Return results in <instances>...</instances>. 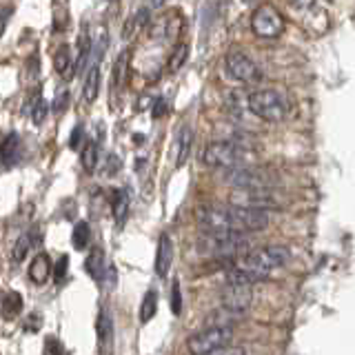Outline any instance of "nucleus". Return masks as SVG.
Instances as JSON below:
<instances>
[{
	"mask_svg": "<svg viewBox=\"0 0 355 355\" xmlns=\"http://www.w3.org/2000/svg\"><path fill=\"white\" fill-rule=\"evenodd\" d=\"M187 58H189V44L187 42H178L173 47V51H171V55H169V71L175 73L187 62Z\"/></svg>",
	"mask_w": 355,
	"mask_h": 355,
	"instance_id": "cd10ccee",
	"label": "nucleus"
},
{
	"mask_svg": "<svg viewBox=\"0 0 355 355\" xmlns=\"http://www.w3.org/2000/svg\"><path fill=\"white\" fill-rule=\"evenodd\" d=\"M92 51H94V42L89 38V33L83 31L80 38H78V53H76V76L85 71V67L92 60Z\"/></svg>",
	"mask_w": 355,
	"mask_h": 355,
	"instance_id": "5701e85b",
	"label": "nucleus"
},
{
	"mask_svg": "<svg viewBox=\"0 0 355 355\" xmlns=\"http://www.w3.org/2000/svg\"><path fill=\"white\" fill-rule=\"evenodd\" d=\"M164 111H166V100L158 98V100H155V107H153V118H160Z\"/></svg>",
	"mask_w": 355,
	"mask_h": 355,
	"instance_id": "58836bf2",
	"label": "nucleus"
},
{
	"mask_svg": "<svg viewBox=\"0 0 355 355\" xmlns=\"http://www.w3.org/2000/svg\"><path fill=\"white\" fill-rule=\"evenodd\" d=\"M286 3L291 5L293 9L302 11V9H309V7H313V3H315V0H286Z\"/></svg>",
	"mask_w": 355,
	"mask_h": 355,
	"instance_id": "4c0bfd02",
	"label": "nucleus"
},
{
	"mask_svg": "<svg viewBox=\"0 0 355 355\" xmlns=\"http://www.w3.org/2000/svg\"><path fill=\"white\" fill-rule=\"evenodd\" d=\"M198 251L211 255L216 260H236L247 251H251V240L247 238V233L238 231H202V236L198 240Z\"/></svg>",
	"mask_w": 355,
	"mask_h": 355,
	"instance_id": "f03ea898",
	"label": "nucleus"
},
{
	"mask_svg": "<svg viewBox=\"0 0 355 355\" xmlns=\"http://www.w3.org/2000/svg\"><path fill=\"white\" fill-rule=\"evenodd\" d=\"M288 258H291V251L286 247H280V244L251 249L231 262V269L227 273V282L255 284V282L264 280L266 275H271L275 269L284 266L288 262Z\"/></svg>",
	"mask_w": 355,
	"mask_h": 355,
	"instance_id": "f257e3e1",
	"label": "nucleus"
},
{
	"mask_svg": "<svg viewBox=\"0 0 355 355\" xmlns=\"http://www.w3.org/2000/svg\"><path fill=\"white\" fill-rule=\"evenodd\" d=\"M40 324H42V315H40V313H31V315L25 320V324H22V329H25L27 333H36V331H40Z\"/></svg>",
	"mask_w": 355,
	"mask_h": 355,
	"instance_id": "f704fd0d",
	"label": "nucleus"
},
{
	"mask_svg": "<svg viewBox=\"0 0 355 355\" xmlns=\"http://www.w3.org/2000/svg\"><path fill=\"white\" fill-rule=\"evenodd\" d=\"M231 340H233L231 327H207L205 331H200L187 340V349L191 355H209L229 347Z\"/></svg>",
	"mask_w": 355,
	"mask_h": 355,
	"instance_id": "423d86ee",
	"label": "nucleus"
},
{
	"mask_svg": "<svg viewBox=\"0 0 355 355\" xmlns=\"http://www.w3.org/2000/svg\"><path fill=\"white\" fill-rule=\"evenodd\" d=\"M171 311L175 315H180V311H182V295H180V284H178V280H173V286H171Z\"/></svg>",
	"mask_w": 355,
	"mask_h": 355,
	"instance_id": "473e14b6",
	"label": "nucleus"
},
{
	"mask_svg": "<svg viewBox=\"0 0 355 355\" xmlns=\"http://www.w3.org/2000/svg\"><path fill=\"white\" fill-rule=\"evenodd\" d=\"M225 182L231 184L233 189H269L275 178L264 171V169H255V166H229L225 171Z\"/></svg>",
	"mask_w": 355,
	"mask_h": 355,
	"instance_id": "0eeeda50",
	"label": "nucleus"
},
{
	"mask_svg": "<svg viewBox=\"0 0 355 355\" xmlns=\"http://www.w3.org/2000/svg\"><path fill=\"white\" fill-rule=\"evenodd\" d=\"M96 331H98V344H100V349L105 351V347H109L111 340H114V322H111V315L107 313L105 309L98 313Z\"/></svg>",
	"mask_w": 355,
	"mask_h": 355,
	"instance_id": "4be33fe9",
	"label": "nucleus"
},
{
	"mask_svg": "<svg viewBox=\"0 0 355 355\" xmlns=\"http://www.w3.org/2000/svg\"><path fill=\"white\" fill-rule=\"evenodd\" d=\"M89 240H92V229H89L87 222H76V227L71 231V242L76 251H85L89 247Z\"/></svg>",
	"mask_w": 355,
	"mask_h": 355,
	"instance_id": "a878e982",
	"label": "nucleus"
},
{
	"mask_svg": "<svg viewBox=\"0 0 355 355\" xmlns=\"http://www.w3.org/2000/svg\"><path fill=\"white\" fill-rule=\"evenodd\" d=\"M100 92V62L92 60L89 62V71L83 85V100L85 103H94Z\"/></svg>",
	"mask_w": 355,
	"mask_h": 355,
	"instance_id": "a211bd4d",
	"label": "nucleus"
},
{
	"mask_svg": "<svg viewBox=\"0 0 355 355\" xmlns=\"http://www.w3.org/2000/svg\"><path fill=\"white\" fill-rule=\"evenodd\" d=\"M158 311V293L155 291H147V295L142 297V304H140V322L147 324V322L155 315Z\"/></svg>",
	"mask_w": 355,
	"mask_h": 355,
	"instance_id": "bb28decb",
	"label": "nucleus"
},
{
	"mask_svg": "<svg viewBox=\"0 0 355 355\" xmlns=\"http://www.w3.org/2000/svg\"><path fill=\"white\" fill-rule=\"evenodd\" d=\"M22 155V140L18 133H9L0 140V164L14 166Z\"/></svg>",
	"mask_w": 355,
	"mask_h": 355,
	"instance_id": "ddd939ff",
	"label": "nucleus"
},
{
	"mask_svg": "<svg viewBox=\"0 0 355 355\" xmlns=\"http://www.w3.org/2000/svg\"><path fill=\"white\" fill-rule=\"evenodd\" d=\"M164 5V0H151V7H160Z\"/></svg>",
	"mask_w": 355,
	"mask_h": 355,
	"instance_id": "a19ab883",
	"label": "nucleus"
},
{
	"mask_svg": "<svg viewBox=\"0 0 355 355\" xmlns=\"http://www.w3.org/2000/svg\"><path fill=\"white\" fill-rule=\"evenodd\" d=\"M178 29H180V16H178V11H171V14H166L162 18H158L151 25V38H173Z\"/></svg>",
	"mask_w": 355,
	"mask_h": 355,
	"instance_id": "2eb2a0df",
	"label": "nucleus"
},
{
	"mask_svg": "<svg viewBox=\"0 0 355 355\" xmlns=\"http://www.w3.org/2000/svg\"><path fill=\"white\" fill-rule=\"evenodd\" d=\"M251 31L258 38H277L284 31V18L273 5H260L251 16Z\"/></svg>",
	"mask_w": 355,
	"mask_h": 355,
	"instance_id": "1a4fd4ad",
	"label": "nucleus"
},
{
	"mask_svg": "<svg viewBox=\"0 0 355 355\" xmlns=\"http://www.w3.org/2000/svg\"><path fill=\"white\" fill-rule=\"evenodd\" d=\"M47 111H49V107H47V100H44L40 94H38V98H36V103H33V109H31V122L36 127H40L44 120H47Z\"/></svg>",
	"mask_w": 355,
	"mask_h": 355,
	"instance_id": "c756f323",
	"label": "nucleus"
},
{
	"mask_svg": "<svg viewBox=\"0 0 355 355\" xmlns=\"http://www.w3.org/2000/svg\"><path fill=\"white\" fill-rule=\"evenodd\" d=\"M247 109L264 122H282L291 111V103L275 89H255L247 96Z\"/></svg>",
	"mask_w": 355,
	"mask_h": 355,
	"instance_id": "7ed1b4c3",
	"label": "nucleus"
},
{
	"mask_svg": "<svg viewBox=\"0 0 355 355\" xmlns=\"http://www.w3.org/2000/svg\"><path fill=\"white\" fill-rule=\"evenodd\" d=\"M53 69L58 71L64 80H71V78L76 76V60L71 58L69 44H60L58 51L53 53Z\"/></svg>",
	"mask_w": 355,
	"mask_h": 355,
	"instance_id": "dca6fc26",
	"label": "nucleus"
},
{
	"mask_svg": "<svg viewBox=\"0 0 355 355\" xmlns=\"http://www.w3.org/2000/svg\"><path fill=\"white\" fill-rule=\"evenodd\" d=\"M171 262H173V244H171V238L166 236V233H162L158 240V251H155V273L164 277L171 269Z\"/></svg>",
	"mask_w": 355,
	"mask_h": 355,
	"instance_id": "4468645a",
	"label": "nucleus"
},
{
	"mask_svg": "<svg viewBox=\"0 0 355 355\" xmlns=\"http://www.w3.org/2000/svg\"><path fill=\"white\" fill-rule=\"evenodd\" d=\"M191 147H193V131L189 127H180L175 133V140H173L175 166H182L189 160V155H191Z\"/></svg>",
	"mask_w": 355,
	"mask_h": 355,
	"instance_id": "f8f14e48",
	"label": "nucleus"
},
{
	"mask_svg": "<svg viewBox=\"0 0 355 355\" xmlns=\"http://www.w3.org/2000/svg\"><path fill=\"white\" fill-rule=\"evenodd\" d=\"M67 266H69V258H67V255H60L58 262H55V266H53V280H55V282H62V280H64Z\"/></svg>",
	"mask_w": 355,
	"mask_h": 355,
	"instance_id": "72a5a7b5",
	"label": "nucleus"
},
{
	"mask_svg": "<svg viewBox=\"0 0 355 355\" xmlns=\"http://www.w3.org/2000/svg\"><path fill=\"white\" fill-rule=\"evenodd\" d=\"M251 158V151L236 140H214L202 151V162L214 169H229V166L244 164Z\"/></svg>",
	"mask_w": 355,
	"mask_h": 355,
	"instance_id": "20e7f679",
	"label": "nucleus"
},
{
	"mask_svg": "<svg viewBox=\"0 0 355 355\" xmlns=\"http://www.w3.org/2000/svg\"><path fill=\"white\" fill-rule=\"evenodd\" d=\"M149 20H151V11H149L147 7L138 9L136 14H133V16L125 22V27H122V38H125V40H131L138 31H142L144 27L149 25Z\"/></svg>",
	"mask_w": 355,
	"mask_h": 355,
	"instance_id": "6ab92c4d",
	"label": "nucleus"
},
{
	"mask_svg": "<svg viewBox=\"0 0 355 355\" xmlns=\"http://www.w3.org/2000/svg\"><path fill=\"white\" fill-rule=\"evenodd\" d=\"M83 133H85V127H83V125H76V127H73L71 138H69V147H71V149H78V147H80V142H83Z\"/></svg>",
	"mask_w": 355,
	"mask_h": 355,
	"instance_id": "c9c22d12",
	"label": "nucleus"
},
{
	"mask_svg": "<svg viewBox=\"0 0 355 355\" xmlns=\"http://www.w3.org/2000/svg\"><path fill=\"white\" fill-rule=\"evenodd\" d=\"M85 269L87 273L94 277L96 282H103L105 280V273H107V262H105V253L103 249H94L92 253H89V258L85 262Z\"/></svg>",
	"mask_w": 355,
	"mask_h": 355,
	"instance_id": "aec40b11",
	"label": "nucleus"
},
{
	"mask_svg": "<svg viewBox=\"0 0 355 355\" xmlns=\"http://www.w3.org/2000/svg\"><path fill=\"white\" fill-rule=\"evenodd\" d=\"M42 355H67V349L62 347V342L55 336H47V338H44Z\"/></svg>",
	"mask_w": 355,
	"mask_h": 355,
	"instance_id": "2f4dec72",
	"label": "nucleus"
},
{
	"mask_svg": "<svg viewBox=\"0 0 355 355\" xmlns=\"http://www.w3.org/2000/svg\"><path fill=\"white\" fill-rule=\"evenodd\" d=\"M231 205L238 207H251V209H271L277 207V200L269 189H236L231 193Z\"/></svg>",
	"mask_w": 355,
	"mask_h": 355,
	"instance_id": "9b49d317",
	"label": "nucleus"
},
{
	"mask_svg": "<svg viewBox=\"0 0 355 355\" xmlns=\"http://www.w3.org/2000/svg\"><path fill=\"white\" fill-rule=\"evenodd\" d=\"M196 220L202 231L218 233V231H238L236 229V214H233V205H200L196 209ZM240 233V231H238Z\"/></svg>",
	"mask_w": 355,
	"mask_h": 355,
	"instance_id": "39448f33",
	"label": "nucleus"
},
{
	"mask_svg": "<svg viewBox=\"0 0 355 355\" xmlns=\"http://www.w3.org/2000/svg\"><path fill=\"white\" fill-rule=\"evenodd\" d=\"M127 67H129V53L122 51L118 58H116L114 73H111V83H114L116 92H120V89L125 87V83H127Z\"/></svg>",
	"mask_w": 355,
	"mask_h": 355,
	"instance_id": "393cba45",
	"label": "nucleus"
},
{
	"mask_svg": "<svg viewBox=\"0 0 355 355\" xmlns=\"http://www.w3.org/2000/svg\"><path fill=\"white\" fill-rule=\"evenodd\" d=\"M111 211H114L116 225L118 227L125 225V220L129 216V193L125 189H116L114 196H111Z\"/></svg>",
	"mask_w": 355,
	"mask_h": 355,
	"instance_id": "412c9836",
	"label": "nucleus"
},
{
	"mask_svg": "<svg viewBox=\"0 0 355 355\" xmlns=\"http://www.w3.org/2000/svg\"><path fill=\"white\" fill-rule=\"evenodd\" d=\"M22 311V295L18 291H9L3 297V304H0V313L5 320H16L18 313Z\"/></svg>",
	"mask_w": 355,
	"mask_h": 355,
	"instance_id": "b1692460",
	"label": "nucleus"
},
{
	"mask_svg": "<svg viewBox=\"0 0 355 355\" xmlns=\"http://www.w3.org/2000/svg\"><path fill=\"white\" fill-rule=\"evenodd\" d=\"M67 103H69V94H67V92H60L58 96H55V100H53V111H55V114L64 111Z\"/></svg>",
	"mask_w": 355,
	"mask_h": 355,
	"instance_id": "e433bc0d",
	"label": "nucleus"
},
{
	"mask_svg": "<svg viewBox=\"0 0 355 355\" xmlns=\"http://www.w3.org/2000/svg\"><path fill=\"white\" fill-rule=\"evenodd\" d=\"M98 153H100L98 142H94V140L87 142V147L83 149V155H80V162L85 166V171H94L98 166Z\"/></svg>",
	"mask_w": 355,
	"mask_h": 355,
	"instance_id": "c85d7f7f",
	"label": "nucleus"
},
{
	"mask_svg": "<svg viewBox=\"0 0 355 355\" xmlns=\"http://www.w3.org/2000/svg\"><path fill=\"white\" fill-rule=\"evenodd\" d=\"M29 247H31V240H29L27 233H22V236L14 244V251H11V260H14V262H22V260H25L27 251H29Z\"/></svg>",
	"mask_w": 355,
	"mask_h": 355,
	"instance_id": "7c9ffc66",
	"label": "nucleus"
},
{
	"mask_svg": "<svg viewBox=\"0 0 355 355\" xmlns=\"http://www.w3.org/2000/svg\"><path fill=\"white\" fill-rule=\"evenodd\" d=\"M209 355H244V351L242 349H229V347H225V349L214 351V353H209Z\"/></svg>",
	"mask_w": 355,
	"mask_h": 355,
	"instance_id": "ea45409f",
	"label": "nucleus"
},
{
	"mask_svg": "<svg viewBox=\"0 0 355 355\" xmlns=\"http://www.w3.org/2000/svg\"><path fill=\"white\" fill-rule=\"evenodd\" d=\"M225 71L229 73V78H233V80H238V83H258L262 78L260 67L255 64V60L236 47L229 49L225 55Z\"/></svg>",
	"mask_w": 355,
	"mask_h": 355,
	"instance_id": "6e6552de",
	"label": "nucleus"
},
{
	"mask_svg": "<svg viewBox=\"0 0 355 355\" xmlns=\"http://www.w3.org/2000/svg\"><path fill=\"white\" fill-rule=\"evenodd\" d=\"M49 275H51V260H49V255L47 253H38L36 258L31 260V264H29V280L33 284L42 286L44 282L49 280Z\"/></svg>",
	"mask_w": 355,
	"mask_h": 355,
	"instance_id": "f3484780",
	"label": "nucleus"
},
{
	"mask_svg": "<svg viewBox=\"0 0 355 355\" xmlns=\"http://www.w3.org/2000/svg\"><path fill=\"white\" fill-rule=\"evenodd\" d=\"M253 304V284L247 282H227L222 288V306L233 313L244 315Z\"/></svg>",
	"mask_w": 355,
	"mask_h": 355,
	"instance_id": "9d476101",
	"label": "nucleus"
}]
</instances>
